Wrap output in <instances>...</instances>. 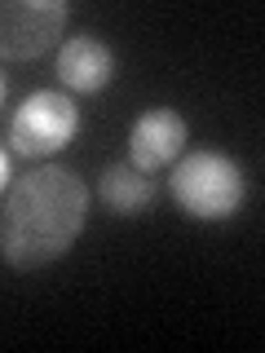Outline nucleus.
Listing matches in <instances>:
<instances>
[{"label": "nucleus", "instance_id": "nucleus-6", "mask_svg": "<svg viewBox=\"0 0 265 353\" xmlns=\"http://www.w3.org/2000/svg\"><path fill=\"white\" fill-rule=\"evenodd\" d=\"M58 80L71 93H102L115 80V53H110V44L97 40L93 31L66 36L58 49Z\"/></svg>", "mask_w": 265, "mask_h": 353}, {"label": "nucleus", "instance_id": "nucleus-4", "mask_svg": "<svg viewBox=\"0 0 265 353\" xmlns=\"http://www.w3.org/2000/svg\"><path fill=\"white\" fill-rule=\"evenodd\" d=\"M71 5L66 0H0V58L31 62L62 40Z\"/></svg>", "mask_w": 265, "mask_h": 353}, {"label": "nucleus", "instance_id": "nucleus-2", "mask_svg": "<svg viewBox=\"0 0 265 353\" xmlns=\"http://www.w3.org/2000/svg\"><path fill=\"white\" fill-rule=\"evenodd\" d=\"M168 190L186 216L195 221H226L248 199V172L226 150H190L173 163Z\"/></svg>", "mask_w": 265, "mask_h": 353}, {"label": "nucleus", "instance_id": "nucleus-3", "mask_svg": "<svg viewBox=\"0 0 265 353\" xmlns=\"http://www.w3.org/2000/svg\"><path fill=\"white\" fill-rule=\"evenodd\" d=\"M75 132H80V106L71 93H58V88H36L9 115V146L27 159L58 154L62 146H71Z\"/></svg>", "mask_w": 265, "mask_h": 353}, {"label": "nucleus", "instance_id": "nucleus-1", "mask_svg": "<svg viewBox=\"0 0 265 353\" xmlns=\"http://www.w3.org/2000/svg\"><path fill=\"white\" fill-rule=\"evenodd\" d=\"M88 221V185L71 168L44 163L18 176L0 212V256L14 270H44L75 248Z\"/></svg>", "mask_w": 265, "mask_h": 353}, {"label": "nucleus", "instance_id": "nucleus-8", "mask_svg": "<svg viewBox=\"0 0 265 353\" xmlns=\"http://www.w3.org/2000/svg\"><path fill=\"white\" fill-rule=\"evenodd\" d=\"M5 185H9V154L0 150V190H5Z\"/></svg>", "mask_w": 265, "mask_h": 353}, {"label": "nucleus", "instance_id": "nucleus-5", "mask_svg": "<svg viewBox=\"0 0 265 353\" xmlns=\"http://www.w3.org/2000/svg\"><path fill=\"white\" fill-rule=\"evenodd\" d=\"M186 137H190V128L173 106H150L128 128V163L141 172L173 168L186 150Z\"/></svg>", "mask_w": 265, "mask_h": 353}, {"label": "nucleus", "instance_id": "nucleus-7", "mask_svg": "<svg viewBox=\"0 0 265 353\" xmlns=\"http://www.w3.org/2000/svg\"><path fill=\"white\" fill-rule=\"evenodd\" d=\"M97 194L115 216H141L155 203V176L132 168V163H106L102 181H97Z\"/></svg>", "mask_w": 265, "mask_h": 353}, {"label": "nucleus", "instance_id": "nucleus-9", "mask_svg": "<svg viewBox=\"0 0 265 353\" xmlns=\"http://www.w3.org/2000/svg\"><path fill=\"white\" fill-rule=\"evenodd\" d=\"M0 102H5V75H0Z\"/></svg>", "mask_w": 265, "mask_h": 353}]
</instances>
